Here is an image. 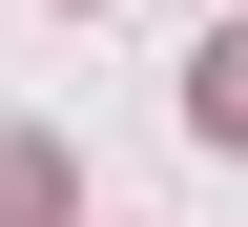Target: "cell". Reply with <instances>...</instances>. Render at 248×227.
<instances>
[{"instance_id":"cell-1","label":"cell","mask_w":248,"mask_h":227,"mask_svg":"<svg viewBox=\"0 0 248 227\" xmlns=\"http://www.w3.org/2000/svg\"><path fill=\"white\" fill-rule=\"evenodd\" d=\"M186 124H207V145H248V21H228L207 62H186Z\"/></svg>"},{"instance_id":"cell-2","label":"cell","mask_w":248,"mask_h":227,"mask_svg":"<svg viewBox=\"0 0 248 227\" xmlns=\"http://www.w3.org/2000/svg\"><path fill=\"white\" fill-rule=\"evenodd\" d=\"M62 207V166H42V145H0V227H42Z\"/></svg>"}]
</instances>
